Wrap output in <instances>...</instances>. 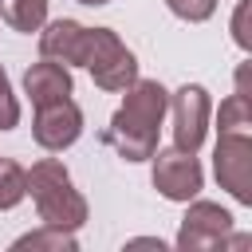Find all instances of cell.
<instances>
[{
    "label": "cell",
    "mask_w": 252,
    "mask_h": 252,
    "mask_svg": "<svg viewBox=\"0 0 252 252\" xmlns=\"http://www.w3.org/2000/svg\"><path fill=\"white\" fill-rule=\"evenodd\" d=\"M79 134H83V110H79L71 98H59V102H43V106H35L32 138H35L43 150L59 154V150L75 146Z\"/></svg>",
    "instance_id": "cell-8"
},
{
    "label": "cell",
    "mask_w": 252,
    "mask_h": 252,
    "mask_svg": "<svg viewBox=\"0 0 252 252\" xmlns=\"http://www.w3.org/2000/svg\"><path fill=\"white\" fill-rule=\"evenodd\" d=\"M165 106H169V91L158 79H134L102 134L106 146H114V154L126 161H150L158 150V130L165 118Z\"/></svg>",
    "instance_id": "cell-1"
},
{
    "label": "cell",
    "mask_w": 252,
    "mask_h": 252,
    "mask_svg": "<svg viewBox=\"0 0 252 252\" xmlns=\"http://www.w3.org/2000/svg\"><path fill=\"white\" fill-rule=\"evenodd\" d=\"M0 20L16 32H39L47 24V0H0Z\"/></svg>",
    "instance_id": "cell-11"
},
{
    "label": "cell",
    "mask_w": 252,
    "mask_h": 252,
    "mask_svg": "<svg viewBox=\"0 0 252 252\" xmlns=\"http://www.w3.org/2000/svg\"><path fill=\"white\" fill-rule=\"evenodd\" d=\"M39 51L43 59H55L63 67H83V51H87V28L79 20H51L39 28Z\"/></svg>",
    "instance_id": "cell-9"
},
{
    "label": "cell",
    "mask_w": 252,
    "mask_h": 252,
    "mask_svg": "<svg viewBox=\"0 0 252 252\" xmlns=\"http://www.w3.org/2000/svg\"><path fill=\"white\" fill-rule=\"evenodd\" d=\"M83 67L91 71L98 91H126L138 79V59L134 51L110 32V28H87V51H83Z\"/></svg>",
    "instance_id": "cell-3"
},
{
    "label": "cell",
    "mask_w": 252,
    "mask_h": 252,
    "mask_svg": "<svg viewBox=\"0 0 252 252\" xmlns=\"http://www.w3.org/2000/svg\"><path fill=\"white\" fill-rule=\"evenodd\" d=\"M165 4H169L173 16H181L189 24H201V20H209L217 12V0H165Z\"/></svg>",
    "instance_id": "cell-15"
},
{
    "label": "cell",
    "mask_w": 252,
    "mask_h": 252,
    "mask_svg": "<svg viewBox=\"0 0 252 252\" xmlns=\"http://www.w3.org/2000/svg\"><path fill=\"white\" fill-rule=\"evenodd\" d=\"M28 193L35 201V213H39L43 224L67 228V232L87 224V201L75 189V181H71V173L59 158H39L28 169Z\"/></svg>",
    "instance_id": "cell-2"
},
{
    "label": "cell",
    "mask_w": 252,
    "mask_h": 252,
    "mask_svg": "<svg viewBox=\"0 0 252 252\" xmlns=\"http://www.w3.org/2000/svg\"><path fill=\"white\" fill-rule=\"evenodd\" d=\"M248 12H252V0H240V4H236V12H232V39H236L244 51H252V28H248Z\"/></svg>",
    "instance_id": "cell-17"
},
{
    "label": "cell",
    "mask_w": 252,
    "mask_h": 252,
    "mask_svg": "<svg viewBox=\"0 0 252 252\" xmlns=\"http://www.w3.org/2000/svg\"><path fill=\"white\" fill-rule=\"evenodd\" d=\"M24 91L32 98V106H43V102H59V98H71L75 91V79L63 63L55 59H43V63H32L24 71Z\"/></svg>",
    "instance_id": "cell-10"
},
{
    "label": "cell",
    "mask_w": 252,
    "mask_h": 252,
    "mask_svg": "<svg viewBox=\"0 0 252 252\" xmlns=\"http://www.w3.org/2000/svg\"><path fill=\"white\" fill-rule=\"evenodd\" d=\"M173 114V146L177 150H189L197 154L205 134H209V114H213V102H209V91L201 83H185L169 94V106Z\"/></svg>",
    "instance_id": "cell-4"
},
{
    "label": "cell",
    "mask_w": 252,
    "mask_h": 252,
    "mask_svg": "<svg viewBox=\"0 0 252 252\" xmlns=\"http://www.w3.org/2000/svg\"><path fill=\"white\" fill-rule=\"evenodd\" d=\"M12 248H51V252H75V248H79V240H75V232H67V228H51V224H43V228H35V232H24Z\"/></svg>",
    "instance_id": "cell-14"
},
{
    "label": "cell",
    "mask_w": 252,
    "mask_h": 252,
    "mask_svg": "<svg viewBox=\"0 0 252 252\" xmlns=\"http://www.w3.org/2000/svg\"><path fill=\"white\" fill-rule=\"evenodd\" d=\"M16 122H20V102H16V94H12L8 71L0 67V130H12Z\"/></svg>",
    "instance_id": "cell-16"
},
{
    "label": "cell",
    "mask_w": 252,
    "mask_h": 252,
    "mask_svg": "<svg viewBox=\"0 0 252 252\" xmlns=\"http://www.w3.org/2000/svg\"><path fill=\"white\" fill-rule=\"evenodd\" d=\"M79 4H87V8H102V4H110V0H79Z\"/></svg>",
    "instance_id": "cell-18"
},
{
    "label": "cell",
    "mask_w": 252,
    "mask_h": 252,
    "mask_svg": "<svg viewBox=\"0 0 252 252\" xmlns=\"http://www.w3.org/2000/svg\"><path fill=\"white\" fill-rule=\"evenodd\" d=\"M154 189L165 197V201H193L205 185V173H201V161L189 154V150H154Z\"/></svg>",
    "instance_id": "cell-6"
},
{
    "label": "cell",
    "mask_w": 252,
    "mask_h": 252,
    "mask_svg": "<svg viewBox=\"0 0 252 252\" xmlns=\"http://www.w3.org/2000/svg\"><path fill=\"white\" fill-rule=\"evenodd\" d=\"M228 232H232V213L220 209L217 201H197L193 197L189 213L181 217L177 248H185V252H209V248H220L228 240Z\"/></svg>",
    "instance_id": "cell-7"
},
{
    "label": "cell",
    "mask_w": 252,
    "mask_h": 252,
    "mask_svg": "<svg viewBox=\"0 0 252 252\" xmlns=\"http://www.w3.org/2000/svg\"><path fill=\"white\" fill-rule=\"evenodd\" d=\"M28 197V169L12 158H0V209H16Z\"/></svg>",
    "instance_id": "cell-13"
},
{
    "label": "cell",
    "mask_w": 252,
    "mask_h": 252,
    "mask_svg": "<svg viewBox=\"0 0 252 252\" xmlns=\"http://www.w3.org/2000/svg\"><path fill=\"white\" fill-rule=\"evenodd\" d=\"M213 169H217L220 189L232 193V201L252 205V134L244 130L220 134L213 150Z\"/></svg>",
    "instance_id": "cell-5"
},
{
    "label": "cell",
    "mask_w": 252,
    "mask_h": 252,
    "mask_svg": "<svg viewBox=\"0 0 252 252\" xmlns=\"http://www.w3.org/2000/svg\"><path fill=\"white\" fill-rule=\"evenodd\" d=\"M217 130H220V134H236V130L252 134V102H248V94L232 91V94L220 102V114H217Z\"/></svg>",
    "instance_id": "cell-12"
}]
</instances>
